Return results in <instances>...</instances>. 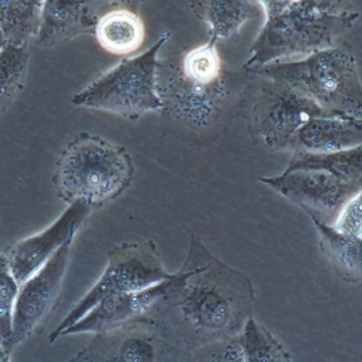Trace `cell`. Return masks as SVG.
<instances>
[{
  "instance_id": "obj_16",
  "label": "cell",
  "mask_w": 362,
  "mask_h": 362,
  "mask_svg": "<svg viewBox=\"0 0 362 362\" xmlns=\"http://www.w3.org/2000/svg\"><path fill=\"white\" fill-rule=\"evenodd\" d=\"M186 76L200 85L211 84L219 76L221 62L213 43L194 49L183 62Z\"/></svg>"
},
{
  "instance_id": "obj_11",
  "label": "cell",
  "mask_w": 362,
  "mask_h": 362,
  "mask_svg": "<svg viewBox=\"0 0 362 362\" xmlns=\"http://www.w3.org/2000/svg\"><path fill=\"white\" fill-rule=\"evenodd\" d=\"M95 33L101 47L117 56L134 52L144 42L145 28L141 18L127 9H116L103 16Z\"/></svg>"
},
{
  "instance_id": "obj_8",
  "label": "cell",
  "mask_w": 362,
  "mask_h": 362,
  "mask_svg": "<svg viewBox=\"0 0 362 362\" xmlns=\"http://www.w3.org/2000/svg\"><path fill=\"white\" fill-rule=\"evenodd\" d=\"M92 210L84 202L72 203L50 226L11 249L6 258L19 286L40 270L68 239L75 236Z\"/></svg>"
},
{
  "instance_id": "obj_10",
  "label": "cell",
  "mask_w": 362,
  "mask_h": 362,
  "mask_svg": "<svg viewBox=\"0 0 362 362\" xmlns=\"http://www.w3.org/2000/svg\"><path fill=\"white\" fill-rule=\"evenodd\" d=\"M90 3L44 1L38 45H56L96 28L98 21L93 16Z\"/></svg>"
},
{
  "instance_id": "obj_4",
  "label": "cell",
  "mask_w": 362,
  "mask_h": 362,
  "mask_svg": "<svg viewBox=\"0 0 362 362\" xmlns=\"http://www.w3.org/2000/svg\"><path fill=\"white\" fill-rule=\"evenodd\" d=\"M174 276L165 270L153 241L115 246L108 252V263L99 280L52 331L47 339L49 344H55L63 331L75 325L103 298L143 290L171 280Z\"/></svg>"
},
{
  "instance_id": "obj_13",
  "label": "cell",
  "mask_w": 362,
  "mask_h": 362,
  "mask_svg": "<svg viewBox=\"0 0 362 362\" xmlns=\"http://www.w3.org/2000/svg\"><path fill=\"white\" fill-rule=\"evenodd\" d=\"M44 1L0 0V28L8 46L28 48L38 36Z\"/></svg>"
},
{
  "instance_id": "obj_2",
  "label": "cell",
  "mask_w": 362,
  "mask_h": 362,
  "mask_svg": "<svg viewBox=\"0 0 362 362\" xmlns=\"http://www.w3.org/2000/svg\"><path fill=\"white\" fill-rule=\"evenodd\" d=\"M133 160L123 146L81 134L63 150L53 182L63 202L98 209L120 197L134 179Z\"/></svg>"
},
{
  "instance_id": "obj_19",
  "label": "cell",
  "mask_w": 362,
  "mask_h": 362,
  "mask_svg": "<svg viewBox=\"0 0 362 362\" xmlns=\"http://www.w3.org/2000/svg\"><path fill=\"white\" fill-rule=\"evenodd\" d=\"M223 351H213L208 352L203 356L196 357L192 361L188 357L187 362H233L232 351L231 349Z\"/></svg>"
},
{
  "instance_id": "obj_3",
  "label": "cell",
  "mask_w": 362,
  "mask_h": 362,
  "mask_svg": "<svg viewBox=\"0 0 362 362\" xmlns=\"http://www.w3.org/2000/svg\"><path fill=\"white\" fill-rule=\"evenodd\" d=\"M167 34L148 51L125 59L73 97V104L138 119L163 106L156 82V56Z\"/></svg>"
},
{
  "instance_id": "obj_7",
  "label": "cell",
  "mask_w": 362,
  "mask_h": 362,
  "mask_svg": "<svg viewBox=\"0 0 362 362\" xmlns=\"http://www.w3.org/2000/svg\"><path fill=\"white\" fill-rule=\"evenodd\" d=\"M264 182L322 223L332 225L337 213L361 189L324 170H302Z\"/></svg>"
},
{
  "instance_id": "obj_20",
  "label": "cell",
  "mask_w": 362,
  "mask_h": 362,
  "mask_svg": "<svg viewBox=\"0 0 362 362\" xmlns=\"http://www.w3.org/2000/svg\"><path fill=\"white\" fill-rule=\"evenodd\" d=\"M0 362H11V354L0 345Z\"/></svg>"
},
{
  "instance_id": "obj_6",
  "label": "cell",
  "mask_w": 362,
  "mask_h": 362,
  "mask_svg": "<svg viewBox=\"0 0 362 362\" xmlns=\"http://www.w3.org/2000/svg\"><path fill=\"white\" fill-rule=\"evenodd\" d=\"M74 238L68 239L40 270L19 286L13 312L11 354L45 324L55 310L69 263Z\"/></svg>"
},
{
  "instance_id": "obj_15",
  "label": "cell",
  "mask_w": 362,
  "mask_h": 362,
  "mask_svg": "<svg viewBox=\"0 0 362 362\" xmlns=\"http://www.w3.org/2000/svg\"><path fill=\"white\" fill-rule=\"evenodd\" d=\"M18 290L6 256H0V345L11 354L13 312Z\"/></svg>"
},
{
  "instance_id": "obj_14",
  "label": "cell",
  "mask_w": 362,
  "mask_h": 362,
  "mask_svg": "<svg viewBox=\"0 0 362 362\" xmlns=\"http://www.w3.org/2000/svg\"><path fill=\"white\" fill-rule=\"evenodd\" d=\"M28 48L6 46L0 52V116L11 109L27 75Z\"/></svg>"
},
{
  "instance_id": "obj_12",
  "label": "cell",
  "mask_w": 362,
  "mask_h": 362,
  "mask_svg": "<svg viewBox=\"0 0 362 362\" xmlns=\"http://www.w3.org/2000/svg\"><path fill=\"white\" fill-rule=\"evenodd\" d=\"M310 218L319 234L321 250L335 271L345 280H358L361 274V238L340 233L331 225Z\"/></svg>"
},
{
  "instance_id": "obj_17",
  "label": "cell",
  "mask_w": 362,
  "mask_h": 362,
  "mask_svg": "<svg viewBox=\"0 0 362 362\" xmlns=\"http://www.w3.org/2000/svg\"><path fill=\"white\" fill-rule=\"evenodd\" d=\"M244 336L246 362H288L280 346L252 320L247 322Z\"/></svg>"
},
{
  "instance_id": "obj_9",
  "label": "cell",
  "mask_w": 362,
  "mask_h": 362,
  "mask_svg": "<svg viewBox=\"0 0 362 362\" xmlns=\"http://www.w3.org/2000/svg\"><path fill=\"white\" fill-rule=\"evenodd\" d=\"M171 280L143 290L103 298L75 325L63 331L61 337L82 334H99L145 316L155 303L168 291Z\"/></svg>"
},
{
  "instance_id": "obj_1",
  "label": "cell",
  "mask_w": 362,
  "mask_h": 362,
  "mask_svg": "<svg viewBox=\"0 0 362 362\" xmlns=\"http://www.w3.org/2000/svg\"><path fill=\"white\" fill-rule=\"evenodd\" d=\"M252 302L249 278L220 261L193 235L182 269L146 315L190 352L222 342L236 331L251 315Z\"/></svg>"
},
{
  "instance_id": "obj_21",
  "label": "cell",
  "mask_w": 362,
  "mask_h": 362,
  "mask_svg": "<svg viewBox=\"0 0 362 362\" xmlns=\"http://www.w3.org/2000/svg\"><path fill=\"white\" fill-rule=\"evenodd\" d=\"M7 46L6 38L4 37L1 28H0V52L3 50L4 47Z\"/></svg>"
},
{
  "instance_id": "obj_5",
  "label": "cell",
  "mask_w": 362,
  "mask_h": 362,
  "mask_svg": "<svg viewBox=\"0 0 362 362\" xmlns=\"http://www.w3.org/2000/svg\"><path fill=\"white\" fill-rule=\"evenodd\" d=\"M188 354L162 324L145 315L96 334L65 362H187Z\"/></svg>"
},
{
  "instance_id": "obj_18",
  "label": "cell",
  "mask_w": 362,
  "mask_h": 362,
  "mask_svg": "<svg viewBox=\"0 0 362 362\" xmlns=\"http://www.w3.org/2000/svg\"><path fill=\"white\" fill-rule=\"evenodd\" d=\"M336 231L347 236L361 238L362 202L361 192L356 194L341 208L331 225Z\"/></svg>"
}]
</instances>
